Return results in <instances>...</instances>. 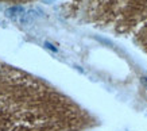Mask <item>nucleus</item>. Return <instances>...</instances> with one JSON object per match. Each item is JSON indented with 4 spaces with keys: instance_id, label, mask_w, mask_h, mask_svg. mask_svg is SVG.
<instances>
[{
    "instance_id": "7ed1b4c3",
    "label": "nucleus",
    "mask_w": 147,
    "mask_h": 131,
    "mask_svg": "<svg viewBox=\"0 0 147 131\" xmlns=\"http://www.w3.org/2000/svg\"><path fill=\"white\" fill-rule=\"evenodd\" d=\"M142 82H143V85H144V88H146V90H147V77H142Z\"/></svg>"
},
{
    "instance_id": "f03ea898",
    "label": "nucleus",
    "mask_w": 147,
    "mask_h": 131,
    "mask_svg": "<svg viewBox=\"0 0 147 131\" xmlns=\"http://www.w3.org/2000/svg\"><path fill=\"white\" fill-rule=\"evenodd\" d=\"M45 46H46V47H47V49L53 50V51H57V49H55V47H54V46L51 45V43H49V42H46V43H45Z\"/></svg>"
},
{
    "instance_id": "f257e3e1",
    "label": "nucleus",
    "mask_w": 147,
    "mask_h": 131,
    "mask_svg": "<svg viewBox=\"0 0 147 131\" xmlns=\"http://www.w3.org/2000/svg\"><path fill=\"white\" fill-rule=\"evenodd\" d=\"M5 15L7 18L18 23H28L36 16L35 14H32V11H28L23 7H11L5 11Z\"/></svg>"
}]
</instances>
